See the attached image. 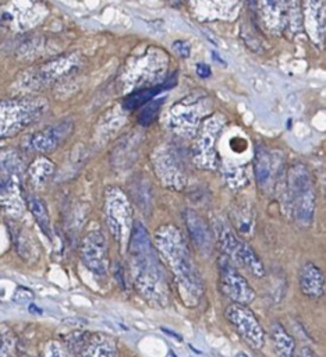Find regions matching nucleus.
<instances>
[{
    "instance_id": "nucleus-6",
    "label": "nucleus",
    "mask_w": 326,
    "mask_h": 357,
    "mask_svg": "<svg viewBox=\"0 0 326 357\" xmlns=\"http://www.w3.org/2000/svg\"><path fill=\"white\" fill-rule=\"evenodd\" d=\"M224 315L227 321L231 324V326L237 331V333L241 336V339L254 350H259L263 346L265 342V332L254 315V312L242 304L231 303L226 311Z\"/></svg>"
},
{
    "instance_id": "nucleus-10",
    "label": "nucleus",
    "mask_w": 326,
    "mask_h": 357,
    "mask_svg": "<svg viewBox=\"0 0 326 357\" xmlns=\"http://www.w3.org/2000/svg\"><path fill=\"white\" fill-rule=\"evenodd\" d=\"M74 123L71 119H64L61 121H57L56 124H52L46 127L45 130L36 131L32 135H29L25 142L24 148L32 152H40L47 153L59 148L72 132Z\"/></svg>"
},
{
    "instance_id": "nucleus-13",
    "label": "nucleus",
    "mask_w": 326,
    "mask_h": 357,
    "mask_svg": "<svg viewBox=\"0 0 326 357\" xmlns=\"http://www.w3.org/2000/svg\"><path fill=\"white\" fill-rule=\"evenodd\" d=\"M185 225L188 227L189 236L196 245V248L202 254H210L212 251V237L209 233V227L205 223V220L195 213L194 211H187L185 212Z\"/></svg>"
},
{
    "instance_id": "nucleus-17",
    "label": "nucleus",
    "mask_w": 326,
    "mask_h": 357,
    "mask_svg": "<svg viewBox=\"0 0 326 357\" xmlns=\"http://www.w3.org/2000/svg\"><path fill=\"white\" fill-rule=\"evenodd\" d=\"M28 208L32 213V216L35 218L36 223L39 225V227L42 229V231L50 237L52 236V226H50V218H49V212L46 208V204L43 202V199L31 195L28 198Z\"/></svg>"
},
{
    "instance_id": "nucleus-21",
    "label": "nucleus",
    "mask_w": 326,
    "mask_h": 357,
    "mask_svg": "<svg viewBox=\"0 0 326 357\" xmlns=\"http://www.w3.org/2000/svg\"><path fill=\"white\" fill-rule=\"evenodd\" d=\"M233 222L241 234L249 236L254 230V218L251 212L241 211V209L237 212H233Z\"/></svg>"
},
{
    "instance_id": "nucleus-29",
    "label": "nucleus",
    "mask_w": 326,
    "mask_h": 357,
    "mask_svg": "<svg viewBox=\"0 0 326 357\" xmlns=\"http://www.w3.org/2000/svg\"><path fill=\"white\" fill-rule=\"evenodd\" d=\"M235 357H249V356L247 353H244V351H240V353H237Z\"/></svg>"
},
{
    "instance_id": "nucleus-2",
    "label": "nucleus",
    "mask_w": 326,
    "mask_h": 357,
    "mask_svg": "<svg viewBox=\"0 0 326 357\" xmlns=\"http://www.w3.org/2000/svg\"><path fill=\"white\" fill-rule=\"evenodd\" d=\"M155 244L174 278L184 304L196 305L203 293V284L180 230L171 225L159 227L155 233Z\"/></svg>"
},
{
    "instance_id": "nucleus-1",
    "label": "nucleus",
    "mask_w": 326,
    "mask_h": 357,
    "mask_svg": "<svg viewBox=\"0 0 326 357\" xmlns=\"http://www.w3.org/2000/svg\"><path fill=\"white\" fill-rule=\"evenodd\" d=\"M131 275L137 290L155 305H164L169 300V286L164 265L153 247L150 236L139 222L132 223L128 238Z\"/></svg>"
},
{
    "instance_id": "nucleus-14",
    "label": "nucleus",
    "mask_w": 326,
    "mask_h": 357,
    "mask_svg": "<svg viewBox=\"0 0 326 357\" xmlns=\"http://www.w3.org/2000/svg\"><path fill=\"white\" fill-rule=\"evenodd\" d=\"M78 357H117L116 342L103 333L88 336Z\"/></svg>"
},
{
    "instance_id": "nucleus-30",
    "label": "nucleus",
    "mask_w": 326,
    "mask_h": 357,
    "mask_svg": "<svg viewBox=\"0 0 326 357\" xmlns=\"http://www.w3.org/2000/svg\"><path fill=\"white\" fill-rule=\"evenodd\" d=\"M21 357H29V356H26V354H24V356H21Z\"/></svg>"
},
{
    "instance_id": "nucleus-19",
    "label": "nucleus",
    "mask_w": 326,
    "mask_h": 357,
    "mask_svg": "<svg viewBox=\"0 0 326 357\" xmlns=\"http://www.w3.org/2000/svg\"><path fill=\"white\" fill-rule=\"evenodd\" d=\"M53 165L49 159L39 158L29 166V178L35 185H43L53 173Z\"/></svg>"
},
{
    "instance_id": "nucleus-8",
    "label": "nucleus",
    "mask_w": 326,
    "mask_h": 357,
    "mask_svg": "<svg viewBox=\"0 0 326 357\" xmlns=\"http://www.w3.org/2000/svg\"><path fill=\"white\" fill-rule=\"evenodd\" d=\"M106 219L113 237L120 244H124L125 241H128L130 233L132 229L131 209L124 195L116 190H111L110 192H107Z\"/></svg>"
},
{
    "instance_id": "nucleus-22",
    "label": "nucleus",
    "mask_w": 326,
    "mask_h": 357,
    "mask_svg": "<svg viewBox=\"0 0 326 357\" xmlns=\"http://www.w3.org/2000/svg\"><path fill=\"white\" fill-rule=\"evenodd\" d=\"M164 102V99H157V100H150L145 105V107L141 110L139 116H138V121L142 126H149L155 117L157 116L159 110H160V105Z\"/></svg>"
},
{
    "instance_id": "nucleus-7",
    "label": "nucleus",
    "mask_w": 326,
    "mask_h": 357,
    "mask_svg": "<svg viewBox=\"0 0 326 357\" xmlns=\"http://www.w3.org/2000/svg\"><path fill=\"white\" fill-rule=\"evenodd\" d=\"M219 287L220 291L235 304L247 305L255 298L254 289L231 265L227 257L219 259Z\"/></svg>"
},
{
    "instance_id": "nucleus-12",
    "label": "nucleus",
    "mask_w": 326,
    "mask_h": 357,
    "mask_svg": "<svg viewBox=\"0 0 326 357\" xmlns=\"http://www.w3.org/2000/svg\"><path fill=\"white\" fill-rule=\"evenodd\" d=\"M301 291L309 298H320L325 294L323 272L312 262H305L298 273Z\"/></svg>"
},
{
    "instance_id": "nucleus-28",
    "label": "nucleus",
    "mask_w": 326,
    "mask_h": 357,
    "mask_svg": "<svg viewBox=\"0 0 326 357\" xmlns=\"http://www.w3.org/2000/svg\"><path fill=\"white\" fill-rule=\"evenodd\" d=\"M196 73L198 75H201L202 78H206L210 75V67L206 64H198L196 66Z\"/></svg>"
},
{
    "instance_id": "nucleus-5",
    "label": "nucleus",
    "mask_w": 326,
    "mask_h": 357,
    "mask_svg": "<svg viewBox=\"0 0 326 357\" xmlns=\"http://www.w3.org/2000/svg\"><path fill=\"white\" fill-rule=\"evenodd\" d=\"M215 234L220 250L226 254L228 259L235 261L249 271L256 278L265 275V266L256 252L242 240H240L235 233L223 222L215 223Z\"/></svg>"
},
{
    "instance_id": "nucleus-15",
    "label": "nucleus",
    "mask_w": 326,
    "mask_h": 357,
    "mask_svg": "<svg viewBox=\"0 0 326 357\" xmlns=\"http://www.w3.org/2000/svg\"><path fill=\"white\" fill-rule=\"evenodd\" d=\"M270 339L279 357H293L295 351V342L279 322H273L270 325Z\"/></svg>"
},
{
    "instance_id": "nucleus-9",
    "label": "nucleus",
    "mask_w": 326,
    "mask_h": 357,
    "mask_svg": "<svg viewBox=\"0 0 326 357\" xmlns=\"http://www.w3.org/2000/svg\"><path fill=\"white\" fill-rule=\"evenodd\" d=\"M79 257L82 264L96 276H103L109 269L106 240L99 230L89 231L81 241Z\"/></svg>"
},
{
    "instance_id": "nucleus-4",
    "label": "nucleus",
    "mask_w": 326,
    "mask_h": 357,
    "mask_svg": "<svg viewBox=\"0 0 326 357\" xmlns=\"http://www.w3.org/2000/svg\"><path fill=\"white\" fill-rule=\"evenodd\" d=\"M288 190L294 216L301 226L311 225L315 211V194L311 176L301 163L291 166L288 172Z\"/></svg>"
},
{
    "instance_id": "nucleus-25",
    "label": "nucleus",
    "mask_w": 326,
    "mask_h": 357,
    "mask_svg": "<svg viewBox=\"0 0 326 357\" xmlns=\"http://www.w3.org/2000/svg\"><path fill=\"white\" fill-rule=\"evenodd\" d=\"M13 300L15 303H28V301H32L33 300V293L25 287H18L13 296Z\"/></svg>"
},
{
    "instance_id": "nucleus-11",
    "label": "nucleus",
    "mask_w": 326,
    "mask_h": 357,
    "mask_svg": "<svg viewBox=\"0 0 326 357\" xmlns=\"http://www.w3.org/2000/svg\"><path fill=\"white\" fill-rule=\"evenodd\" d=\"M72 64H74V60L67 57L50 61L33 71H29L31 78H22V84H18V85L20 88H31V89L35 86L45 85L49 81L65 74V71H68L72 67Z\"/></svg>"
},
{
    "instance_id": "nucleus-16",
    "label": "nucleus",
    "mask_w": 326,
    "mask_h": 357,
    "mask_svg": "<svg viewBox=\"0 0 326 357\" xmlns=\"http://www.w3.org/2000/svg\"><path fill=\"white\" fill-rule=\"evenodd\" d=\"M173 85V81H169L166 84H162V85H157V86H153V88H146V89H141L138 92H134L131 95H128L124 102H123V106L128 110H134L139 106H143L146 105L148 102H150L157 93H160L162 91L170 88Z\"/></svg>"
},
{
    "instance_id": "nucleus-24",
    "label": "nucleus",
    "mask_w": 326,
    "mask_h": 357,
    "mask_svg": "<svg viewBox=\"0 0 326 357\" xmlns=\"http://www.w3.org/2000/svg\"><path fill=\"white\" fill-rule=\"evenodd\" d=\"M0 357H15L13 350V342L11 337L8 339L4 336V333L0 332Z\"/></svg>"
},
{
    "instance_id": "nucleus-23",
    "label": "nucleus",
    "mask_w": 326,
    "mask_h": 357,
    "mask_svg": "<svg viewBox=\"0 0 326 357\" xmlns=\"http://www.w3.org/2000/svg\"><path fill=\"white\" fill-rule=\"evenodd\" d=\"M40 357H70L67 347L59 340H49L40 350Z\"/></svg>"
},
{
    "instance_id": "nucleus-20",
    "label": "nucleus",
    "mask_w": 326,
    "mask_h": 357,
    "mask_svg": "<svg viewBox=\"0 0 326 357\" xmlns=\"http://www.w3.org/2000/svg\"><path fill=\"white\" fill-rule=\"evenodd\" d=\"M14 241H15V248L22 259L28 262H33L35 259H38V250L31 243V238L26 236V233H24L22 230L15 233Z\"/></svg>"
},
{
    "instance_id": "nucleus-3",
    "label": "nucleus",
    "mask_w": 326,
    "mask_h": 357,
    "mask_svg": "<svg viewBox=\"0 0 326 357\" xmlns=\"http://www.w3.org/2000/svg\"><path fill=\"white\" fill-rule=\"evenodd\" d=\"M47 109L42 98H14L0 100V139L13 137L33 124Z\"/></svg>"
},
{
    "instance_id": "nucleus-18",
    "label": "nucleus",
    "mask_w": 326,
    "mask_h": 357,
    "mask_svg": "<svg viewBox=\"0 0 326 357\" xmlns=\"http://www.w3.org/2000/svg\"><path fill=\"white\" fill-rule=\"evenodd\" d=\"M255 176L259 187H267L272 177V167H270V156L265 149H258L255 153Z\"/></svg>"
},
{
    "instance_id": "nucleus-27",
    "label": "nucleus",
    "mask_w": 326,
    "mask_h": 357,
    "mask_svg": "<svg viewBox=\"0 0 326 357\" xmlns=\"http://www.w3.org/2000/svg\"><path fill=\"white\" fill-rule=\"evenodd\" d=\"M293 357H319V356L309 347H301L298 351H294Z\"/></svg>"
},
{
    "instance_id": "nucleus-26",
    "label": "nucleus",
    "mask_w": 326,
    "mask_h": 357,
    "mask_svg": "<svg viewBox=\"0 0 326 357\" xmlns=\"http://www.w3.org/2000/svg\"><path fill=\"white\" fill-rule=\"evenodd\" d=\"M173 47L181 57H188L189 56V45L185 40H177L173 43Z\"/></svg>"
}]
</instances>
